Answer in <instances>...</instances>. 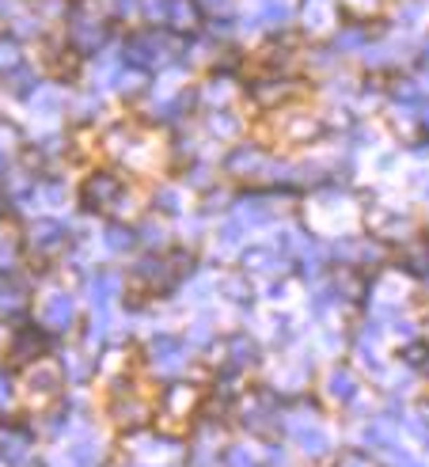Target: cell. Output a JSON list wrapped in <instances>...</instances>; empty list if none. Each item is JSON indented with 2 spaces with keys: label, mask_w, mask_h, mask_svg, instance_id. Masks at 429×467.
I'll return each instance as SVG.
<instances>
[{
  "label": "cell",
  "mask_w": 429,
  "mask_h": 467,
  "mask_svg": "<svg viewBox=\"0 0 429 467\" xmlns=\"http://www.w3.org/2000/svg\"><path fill=\"white\" fill-rule=\"evenodd\" d=\"M114 194H118V183L110 179V175H95V179L88 183V190H84V198H88V202H95L91 209H103V205L114 198Z\"/></svg>",
  "instance_id": "obj_2"
},
{
  "label": "cell",
  "mask_w": 429,
  "mask_h": 467,
  "mask_svg": "<svg viewBox=\"0 0 429 467\" xmlns=\"http://www.w3.org/2000/svg\"><path fill=\"white\" fill-rule=\"evenodd\" d=\"M289 15H293V8H289L285 0H258L255 20L266 23V27H282V23H289Z\"/></svg>",
  "instance_id": "obj_1"
},
{
  "label": "cell",
  "mask_w": 429,
  "mask_h": 467,
  "mask_svg": "<svg viewBox=\"0 0 429 467\" xmlns=\"http://www.w3.org/2000/svg\"><path fill=\"white\" fill-rule=\"evenodd\" d=\"M110 247H114V251H122V247H129V232H122V228H114V232H110Z\"/></svg>",
  "instance_id": "obj_7"
},
{
  "label": "cell",
  "mask_w": 429,
  "mask_h": 467,
  "mask_svg": "<svg viewBox=\"0 0 429 467\" xmlns=\"http://www.w3.org/2000/svg\"><path fill=\"white\" fill-rule=\"evenodd\" d=\"M304 15L312 20V27H323V20H331V0H308Z\"/></svg>",
  "instance_id": "obj_5"
},
{
  "label": "cell",
  "mask_w": 429,
  "mask_h": 467,
  "mask_svg": "<svg viewBox=\"0 0 429 467\" xmlns=\"http://www.w3.org/2000/svg\"><path fill=\"white\" fill-rule=\"evenodd\" d=\"M209 4H225V0H209Z\"/></svg>",
  "instance_id": "obj_9"
},
{
  "label": "cell",
  "mask_w": 429,
  "mask_h": 467,
  "mask_svg": "<svg viewBox=\"0 0 429 467\" xmlns=\"http://www.w3.org/2000/svg\"><path fill=\"white\" fill-rule=\"evenodd\" d=\"M0 15H4V0H0Z\"/></svg>",
  "instance_id": "obj_8"
},
{
  "label": "cell",
  "mask_w": 429,
  "mask_h": 467,
  "mask_svg": "<svg viewBox=\"0 0 429 467\" xmlns=\"http://www.w3.org/2000/svg\"><path fill=\"white\" fill-rule=\"evenodd\" d=\"M167 23L194 27L198 23V4H194V0H171V15H167Z\"/></svg>",
  "instance_id": "obj_3"
},
{
  "label": "cell",
  "mask_w": 429,
  "mask_h": 467,
  "mask_svg": "<svg viewBox=\"0 0 429 467\" xmlns=\"http://www.w3.org/2000/svg\"><path fill=\"white\" fill-rule=\"evenodd\" d=\"M46 320H50V323H69L72 320V301H69V296H53V301H50V308H46Z\"/></svg>",
  "instance_id": "obj_4"
},
{
  "label": "cell",
  "mask_w": 429,
  "mask_h": 467,
  "mask_svg": "<svg viewBox=\"0 0 429 467\" xmlns=\"http://www.w3.org/2000/svg\"><path fill=\"white\" fill-rule=\"evenodd\" d=\"M145 15L148 20L167 23V15H171V0H145Z\"/></svg>",
  "instance_id": "obj_6"
}]
</instances>
